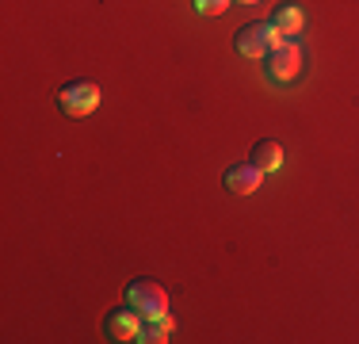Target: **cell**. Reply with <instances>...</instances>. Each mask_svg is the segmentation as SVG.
<instances>
[{
    "instance_id": "cell-1",
    "label": "cell",
    "mask_w": 359,
    "mask_h": 344,
    "mask_svg": "<svg viewBox=\"0 0 359 344\" xmlns=\"http://www.w3.org/2000/svg\"><path fill=\"white\" fill-rule=\"evenodd\" d=\"M264 69H268V77L276 84H290L298 73H302V46H298L294 39H279L276 46L268 50Z\"/></svg>"
},
{
    "instance_id": "cell-2",
    "label": "cell",
    "mask_w": 359,
    "mask_h": 344,
    "mask_svg": "<svg viewBox=\"0 0 359 344\" xmlns=\"http://www.w3.org/2000/svg\"><path fill=\"white\" fill-rule=\"evenodd\" d=\"M57 107L69 119H84L100 107V84L96 81H69L57 88Z\"/></svg>"
},
{
    "instance_id": "cell-3",
    "label": "cell",
    "mask_w": 359,
    "mask_h": 344,
    "mask_svg": "<svg viewBox=\"0 0 359 344\" xmlns=\"http://www.w3.org/2000/svg\"><path fill=\"white\" fill-rule=\"evenodd\" d=\"M279 39H283V34L271 27V20H252L233 34V46H237V54H245V58H268V50L276 46Z\"/></svg>"
},
{
    "instance_id": "cell-4",
    "label": "cell",
    "mask_w": 359,
    "mask_h": 344,
    "mask_svg": "<svg viewBox=\"0 0 359 344\" xmlns=\"http://www.w3.org/2000/svg\"><path fill=\"white\" fill-rule=\"evenodd\" d=\"M126 306L138 317H161V314H168V295H165V287L153 283V279H134L130 287H126Z\"/></svg>"
},
{
    "instance_id": "cell-5",
    "label": "cell",
    "mask_w": 359,
    "mask_h": 344,
    "mask_svg": "<svg viewBox=\"0 0 359 344\" xmlns=\"http://www.w3.org/2000/svg\"><path fill=\"white\" fill-rule=\"evenodd\" d=\"M222 184H226V192H233V195H252L256 187L264 184V172L252 165H229L226 168V176H222Z\"/></svg>"
},
{
    "instance_id": "cell-6",
    "label": "cell",
    "mask_w": 359,
    "mask_h": 344,
    "mask_svg": "<svg viewBox=\"0 0 359 344\" xmlns=\"http://www.w3.org/2000/svg\"><path fill=\"white\" fill-rule=\"evenodd\" d=\"M138 329H142V317L134 314L130 306H126V310H115V314H107V322H104L107 340H138Z\"/></svg>"
},
{
    "instance_id": "cell-7",
    "label": "cell",
    "mask_w": 359,
    "mask_h": 344,
    "mask_svg": "<svg viewBox=\"0 0 359 344\" xmlns=\"http://www.w3.org/2000/svg\"><path fill=\"white\" fill-rule=\"evenodd\" d=\"M271 27H276L279 34H283V39H294V34L306 27L302 8H298V4H279L276 12H271Z\"/></svg>"
},
{
    "instance_id": "cell-8",
    "label": "cell",
    "mask_w": 359,
    "mask_h": 344,
    "mask_svg": "<svg viewBox=\"0 0 359 344\" xmlns=\"http://www.w3.org/2000/svg\"><path fill=\"white\" fill-rule=\"evenodd\" d=\"M252 165L260 172H276L279 165H283V145L271 142V138H264V142L252 145Z\"/></svg>"
},
{
    "instance_id": "cell-9",
    "label": "cell",
    "mask_w": 359,
    "mask_h": 344,
    "mask_svg": "<svg viewBox=\"0 0 359 344\" xmlns=\"http://www.w3.org/2000/svg\"><path fill=\"white\" fill-rule=\"evenodd\" d=\"M168 333H172V317H168V314H161V317H142L138 340H142V344H165Z\"/></svg>"
},
{
    "instance_id": "cell-10",
    "label": "cell",
    "mask_w": 359,
    "mask_h": 344,
    "mask_svg": "<svg viewBox=\"0 0 359 344\" xmlns=\"http://www.w3.org/2000/svg\"><path fill=\"white\" fill-rule=\"evenodd\" d=\"M229 8V0H195V12L199 15H222Z\"/></svg>"
},
{
    "instance_id": "cell-11",
    "label": "cell",
    "mask_w": 359,
    "mask_h": 344,
    "mask_svg": "<svg viewBox=\"0 0 359 344\" xmlns=\"http://www.w3.org/2000/svg\"><path fill=\"white\" fill-rule=\"evenodd\" d=\"M237 4H260V0H237Z\"/></svg>"
}]
</instances>
